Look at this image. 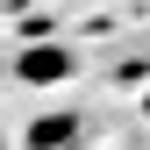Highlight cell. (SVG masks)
Returning a JSON list of instances; mask_svg holds the SVG:
<instances>
[{
    "instance_id": "cell-1",
    "label": "cell",
    "mask_w": 150,
    "mask_h": 150,
    "mask_svg": "<svg viewBox=\"0 0 150 150\" xmlns=\"http://www.w3.org/2000/svg\"><path fill=\"white\" fill-rule=\"evenodd\" d=\"M22 79H29V86H57V79H71V50H64V43H36V50H22Z\"/></svg>"
},
{
    "instance_id": "cell-3",
    "label": "cell",
    "mask_w": 150,
    "mask_h": 150,
    "mask_svg": "<svg viewBox=\"0 0 150 150\" xmlns=\"http://www.w3.org/2000/svg\"><path fill=\"white\" fill-rule=\"evenodd\" d=\"M143 115H150V93H143Z\"/></svg>"
},
{
    "instance_id": "cell-2",
    "label": "cell",
    "mask_w": 150,
    "mask_h": 150,
    "mask_svg": "<svg viewBox=\"0 0 150 150\" xmlns=\"http://www.w3.org/2000/svg\"><path fill=\"white\" fill-rule=\"evenodd\" d=\"M71 143H79V122H71V115L29 122V150H71Z\"/></svg>"
}]
</instances>
